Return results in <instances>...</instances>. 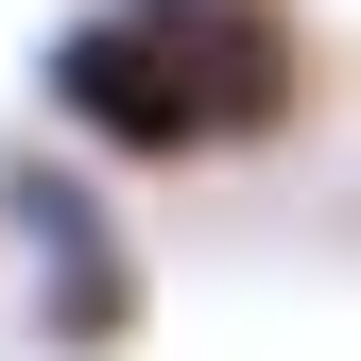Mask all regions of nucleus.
<instances>
[{
    "label": "nucleus",
    "instance_id": "f03ea898",
    "mask_svg": "<svg viewBox=\"0 0 361 361\" xmlns=\"http://www.w3.org/2000/svg\"><path fill=\"white\" fill-rule=\"evenodd\" d=\"M18 241L52 258V344H69V361L138 344V258L86 224V190H69V172H18Z\"/></svg>",
    "mask_w": 361,
    "mask_h": 361
},
{
    "label": "nucleus",
    "instance_id": "f257e3e1",
    "mask_svg": "<svg viewBox=\"0 0 361 361\" xmlns=\"http://www.w3.org/2000/svg\"><path fill=\"white\" fill-rule=\"evenodd\" d=\"M276 86H293V52L258 0H121L52 52V104L104 155H224L241 121H276Z\"/></svg>",
    "mask_w": 361,
    "mask_h": 361
}]
</instances>
